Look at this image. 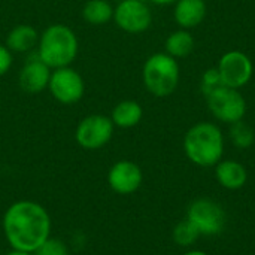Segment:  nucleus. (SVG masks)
<instances>
[{
    "instance_id": "nucleus-5",
    "label": "nucleus",
    "mask_w": 255,
    "mask_h": 255,
    "mask_svg": "<svg viewBox=\"0 0 255 255\" xmlns=\"http://www.w3.org/2000/svg\"><path fill=\"white\" fill-rule=\"evenodd\" d=\"M208 108L215 118L223 123H238L247 114V102L239 90L230 87H220L208 97Z\"/></svg>"
},
{
    "instance_id": "nucleus-14",
    "label": "nucleus",
    "mask_w": 255,
    "mask_h": 255,
    "mask_svg": "<svg viewBox=\"0 0 255 255\" xmlns=\"http://www.w3.org/2000/svg\"><path fill=\"white\" fill-rule=\"evenodd\" d=\"M175 21L182 28H193L199 25L206 16L205 0H178L175 3Z\"/></svg>"
},
{
    "instance_id": "nucleus-25",
    "label": "nucleus",
    "mask_w": 255,
    "mask_h": 255,
    "mask_svg": "<svg viewBox=\"0 0 255 255\" xmlns=\"http://www.w3.org/2000/svg\"><path fill=\"white\" fill-rule=\"evenodd\" d=\"M4 255H33L31 253H27V251H19V250H12L9 251L7 254Z\"/></svg>"
},
{
    "instance_id": "nucleus-26",
    "label": "nucleus",
    "mask_w": 255,
    "mask_h": 255,
    "mask_svg": "<svg viewBox=\"0 0 255 255\" xmlns=\"http://www.w3.org/2000/svg\"><path fill=\"white\" fill-rule=\"evenodd\" d=\"M184 255H208L205 254V253H202V251H190V253H187V254Z\"/></svg>"
},
{
    "instance_id": "nucleus-2",
    "label": "nucleus",
    "mask_w": 255,
    "mask_h": 255,
    "mask_svg": "<svg viewBox=\"0 0 255 255\" xmlns=\"http://www.w3.org/2000/svg\"><path fill=\"white\" fill-rule=\"evenodd\" d=\"M79 49L76 33L66 24H51L39 36L36 55L51 69L70 66Z\"/></svg>"
},
{
    "instance_id": "nucleus-4",
    "label": "nucleus",
    "mask_w": 255,
    "mask_h": 255,
    "mask_svg": "<svg viewBox=\"0 0 255 255\" xmlns=\"http://www.w3.org/2000/svg\"><path fill=\"white\" fill-rule=\"evenodd\" d=\"M142 79L152 96L167 97L179 84V64L166 52L152 54L143 64Z\"/></svg>"
},
{
    "instance_id": "nucleus-23",
    "label": "nucleus",
    "mask_w": 255,
    "mask_h": 255,
    "mask_svg": "<svg viewBox=\"0 0 255 255\" xmlns=\"http://www.w3.org/2000/svg\"><path fill=\"white\" fill-rule=\"evenodd\" d=\"M12 52L6 48V45H0V78L9 72V69L12 67Z\"/></svg>"
},
{
    "instance_id": "nucleus-18",
    "label": "nucleus",
    "mask_w": 255,
    "mask_h": 255,
    "mask_svg": "<svg viewBox=\"0 0 255 255\" xmlns=\"http://www.w3.org/2000/svg\"><path fill=\"white\" fill-rule=\"evenodd\" d=\"M164 48H166V54H169L173 58L187 57L194 49V37L185 28L176 30L167 36Z\"/></svg>"
},
{
    "instance_id": "nucleus-22",
    "label": "nucleus",
    "mask_w": 255,
    "mask_h": 255,
    "mask_svg": "<svg viewBox=\"0 0 255 255\" xmlns=\"http://www.w3.org/2000/svg\"><path fill=\"white\" fill-rule=\"evenodd\" d=\"M33 255H69V250L63 241L49 238L33 253Z\"/></svg>"
},
{
    "instance_id": "nucleus-6",
    "label": "nucleus",
    "mask_w": 255,
    "mask_h": 255,
    "mask_svg": "<svg viewBox=\"0 0 255 255\" xmlns=\"http://www.w3.org/2000/svg\"><path fill=\"white\" fill-rule=\"evenodd\" d=\"M114 123L111 117L102 114H93L82 118L76 127L75 139L84 149L94 151L109 143L114 134Z\"/></svg>"
},
{
    "instance_id": "nucleus-21",
    "label": "nucleus",
    "mask_w": 255,
    "mask_h": 255,
    "mask_svg": "<svg viewBox=\"0 0 255 255\" xmlns=\"http://www.w3.org/2000/svg\"><path fill=\"white\" fill-rule=\"evenodd\" d=\"M223 81H221V76H220V72L217 67L214 69H208L203 76H202V84H200V90L202 93L205 94V97H208L212 91H215L217 88L223 87Z\"/></svg>"
},
{
    "instance_id": "nucleus-3",
    "label": "nucleus",
    "mask_w": 255,
    "mask_h": 255,
    "mask_svg": "<svg viewBox=\"0 0 255 255\" xmlns=\"http://www.w3.org/2000/svg\"><path fill=\"white\" fill-rule=\"evenodd\" d=\"M184 149L194 164L202 167L215 166L224 151L223 133L212 123H199L187 131Z\"/></svg>"
},
{
    "instance_id": "nucleus-9",
    "label": "nucleus",
    "mask_w": 255,
    "mask_h": 255,
    "mask_svg": "<svg viewBox=\"0 0 255 255\" xmlns=\"http://www.w3.org/2000/svg\"><path fill=\"white\" fill-rule=\"evenodd\" d=\"M115 24L126 33H142L149 28L152 13L142 0H123L114 7Z\"/></svg>"
},
{
    "instance_id": "nucleus-10",
    "label": "nucleus",
    "mask_w": 255,
    "mask_h": 255,
    "mask_svg": "<svg viewBox=\"0 0 255 255\" xmlns=\"http://www.w3.org/2000/svg\"><path fill=\"white\" fill-rule=\"evenodd\" d=\"M217 69L220 72L223 84L226 87L236 88V90L245 87L253 78V72H254L251 58L241 51L226 52L221 57Z\"/></svg>"
},
{
    "instance_id": "nucleus-20",
    "label": "nucleus",
    "mask_w": 255,
    "mask_h": 255,
    "mask_svg": "<svg viewBox=\"0 0 255 255\" xmlns=\"http://www.w3.org/2000/svg\"><path fill=\"white\" fill-rule=\"evenodd\" d=\"M199 236H200V233L188 220L179 223L173 230V239L181 247H188V245L194 244Z\"/></svg>"
},
{
    "instance_id": "nucleus-7",
    "label": "nucleus",
    "mask_w": 255,
    "mask_h": 255,
    "mask_svg": "<svg viewBox=\"0 0 255 255\" xmlns=\"http://www.w3.org/2000/svg\"><path fill=\"white\" fill-rule=\"evenodd\" d=\"M48 90L51 96L61 105L78 103L85 93V81L79 72L67 67L54 69L51 72Z\"/></svg>"
},
{
    "instance_id": "nucleus-1",
    "label": "nucleus",
    "mask_w": 255,
    "mask_h": 255,
    "mask_svg": "<svg viewBox=\"0 0 255 255\" xmlns=\"http://www.w3.org/2000/svg\"><path fill=\"white\" fill-rule=\"evenodd\" d=\"M3 232L12 250L34 253L51 235L48 211L31 200L10 205L3 217Z\"/></svg>"
},
{
    "instance_id": "nucleus-24",
    "label": "nucleus",
    "mask_w": 255,
    "mask_h": 255,
    "mask_svg": "<svg viewBox=\"0 0 255 255\" xmlns=\"http://www.w3.org/2000/svg\"><path fill=\"white\" fill-rule=\"evenodd\" d=\"M155 4H161V6H166V4H172V3H176L178 0H149Z\"/></svg>"
},
{
    "instance_id": "nucleus-13",
    "label": "nucleus",
    "mask_w": 255,
    "mask_h": 255,
    "mask_svg": "<svg viewBox=\"0 0 255 255\" xmlns=\"http://www.w3.org/2000/svg\"><path fill=\"white\" fill-rule=\"evenodd\" d=\"M39 31L30 24H18L12 30H9L6 36V48L13 54H24L30 52L31 49L37 48L39 42Z\"/></svg>"
},
{
    "instance_id": "nucleus-8",
    "label": "nucleus",
    "mask_w": 255,
    "mask_h": 255,
    "mask_svg": "<svg viewBox=\"0 0 255 255\" xmlns=\"http://www.w3.org/2000/svg\"><path fill=\"white\" fill-rule=\"evenodd\" d=\"M187 220L197 229L200 235L205 236H215L221 233L226 226V214L223 208L218 203L206 199L191 203Z\"/></svg>"
},
{
    "instance_id": "nucleus-16",
    "label": "nucleus",
    "mask_w": 255,
    "mask_h": 255,
    "mask_svg": "<svg viewBox=\"0 0 255 255\" xmlns=\"http://www.w3.org/2000/svg\"><path fill=\"white\" fill-rule=\"evenodd\" d=\"M143 117V109L136 100H123L112 109L111 120L115 127L131 128L140 123Z\"/></svg>"
},
{
    "instance_id": "nucleus-17",
    "label": "nucleus",
    "mask_w": 255,
    "mask_h": 255,
    "mask_svg": "<svg viewBox=\"0 0 255 255\" xmlns=\"http://www.w3.org/2000/svg\"><path fill=\"white\" fill-rule=\"evenodd\" d=\"M82 18L91 25H103L114 18V7L108 0H87L82 6Z\"/></svg>"
},
{
    "instance_id": "nucleus-12",
    "label": "nucleus",
    "mask_w": 255,
    "mask_h": 255,
    "mask_svg": "<svg viewBox=\"0 0 255 255\" xmlns=\"http://www.w3.org/2000/svg\"><path fill=\"white\" fill-rule=\"evenodd\" d=\"M51 69L36 55L25 61L18 73V84L19 88L28 94H37L48 88Z\"/></svg>"
},
{
    "instance_id": "nucleus-11",
    "label": "nucleus",
    "mask_w": 255,
    "mask_h": 255,
    "mask_svg": "<svg viewBox=\"0 0 255 255\" xmlns=\"http://www.w3.org/2000/svg\"><path fill=\"white\" fill-rule=\"evenodd\" d=\"M143 175L140 167L128 160L117 161L108 173L109 187L118 194H131L142 184Z\"/></svg>"
},
{
    "instance_id": "nucleus-15",
    "label": "nucleus",
    "mask_w": 255,
    "mask_h": 255,
    "mask_svg": "<svg viewBox=\"0 0 255 255\" xmlns=\"http://www.w3.org/2000/svg\"><path fill=\"white\" fill-rule=\"evenodd\" d=\"M217 179L218 182L227 188V190H239L245 185L247 182V169L233 160H227V161H221L217 164V170H215Z\"/></svg>"
},
{
    "instance_id": "nucleus-19",
    "label": "nucleus",
    "mask_w": 255,
    "mask_h": 255,
    "mask_svg": "<svg viewBox=\"0 0 255 255\" xmlns=\"http://www.w3.org/2000/svg\"><path fill=\"white\" fill-rule=\"evenodd\" d=\"M230 139H232V142H233L238 148H242V149L250 148V146L254 143V130H253L247 123H244V121L241 120V121L232 124V128H230Z\"/></svg>"
}]
</instances>
